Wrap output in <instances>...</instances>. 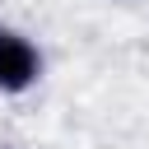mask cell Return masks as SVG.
<instances>
[{"mask_svg":"<svg viewBox=\"0 0 149 149\" xmlns=\"http://www.w3.org/2000/svg\"><path fill=\"white\" fill-rule=\"evenodd\" d=\"M42 74H47V56H42L37 37H28L14 23H0V93L23 98L42 84Z\"/></svg>","mask_w":149,"mask_h":149,"instance_id":"1","label":"cell"}]
</instances>
